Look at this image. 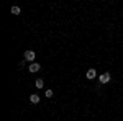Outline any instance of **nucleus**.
Masks as SVG:
<instances>
[{"mask_svg":"<svg viewBox=\"0 0 123 121\" xmlns=\"http://www.w3.org/2000/svg\"><path fill=\"white\" fill-rule=\"evenodd\" d=\"M98 80H100V84H107V82L110 80V74H103V75L100 77Z\"/></svg>","mask_w":123,"mask_h":121,"instance_id":"obj_4","label":"nucleus"},{"mask_svg":"<svg viewBox=\"0 0 123 121\" xmlns=\"http://www.w3.org/2000/svg\"><path fill=\"white\" fill-rule=\"evenodd\" d=\"M30 102H31V103H40V97H38V95H31V97H30Z\"/></svg>","mask_w":123,"mask_h":121,"instance_id":"obj_5","label":"nucleus"},{"mask_svg":"<svg viewBox=\"0 0 123 121\" xmlns=\"http://www.w3.org/2000/svg\"><path fill=\"white\" fill-rule=\"evenodd\" d=\"M95 75H97L95 69H89V70H87V79H89V80H92V79H95Z\"/></svg>","mask_w":123,"mask_h":121,"instance_id":"obj_3","label":"nucleus"},{"mask_svg":"<svg viewBox=\"0 0 123 121\" xmlns=\"http://www.w3.org/2000/svg\"><path fill=\"white\" fill-rule=\"evenodd\" d=\"M43 85H44L43 80H41V79H36V88H43Z\"/></svg>","mask_w":123,"mask_h":121,"instance_id":"obj_6","label":"nucleus"},{"mask_svg":"<svg viewBox=\"0 0 123 121\" xmlns=\"http://www.w3.org/2000/svg\"><path fill=\"white\" fill-rule=\"evenodd\" d=\"M35 56H36L35 51H26V52H25V59L26 60H35Z\"/></svg>","mask_w":123,"mask_h":121,"instance_id":"obj_1","label":"nucleus"},{"mask_svg":"<svg viewBox=\"0 0 123 121\" xmlns=\"http://www.w3.org/2000/svg\"><path fill=\"white\" fill-rule=\"evenodd\" d=\"M46 97L51 98V97H53V90H46Z\"/></svg>","mask_w":123,"mask_h":121,"instance_id":"obj_8","label":"nucleus"},{"mask_svg":"<svg viewBox=\"0 0 123 121\" xmlns=\"http://www.w3.org/2000/svg\"><path fill=\"white\" fill-rule=\"evenodd\" d=\"M12 13H13V15H20V8H18V7H13V8H12Z\"/></svg>","mask_w":123,"mask_h":121,"instance_id":"obj_7","label":"nucleus"},{"mask_svg":"<svg viewBox=\"0 0 123 121\" xmlns=\"http://www.w3.org/2000/svg\"><path fill=\"white\" fill-rule=\"evenodd\" d=\"M28 69H30V72H38V70L41 69V65H40V64H36V62H33Z\"/></svg>","mask_w":123,"mask_h":121,"instance_id":"obj_2","label":"nucleus"}]
</instances>
